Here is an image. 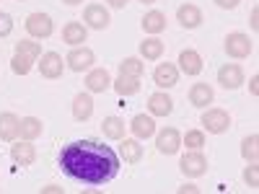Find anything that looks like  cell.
<instances>
[{"label":"cell","mask_w":259,"mask_h":194,"mask_svg":"<svg viewBox=\"0 0 259 194\" xmlns=\"http://www.w3.org/2000/svg\"><path fill=\"white\" fill-rule=\"evenodd\" d=\"M130 129H133V135L138 140H148V137L156 135V122L150 114H135L133 122H130Z\"/></svg>","instance_id":"cell-17"},{"label":"cell","mask_w":259,"mask_h":194,"mask_svg":"<svg viewBox=\"0 0 259 194\" xmlns=\"http://www.w3.org/2000/svg\"><path fill=\"white\" fill-rule=\"evenodd\" d=\"M249 24H251V29H254V31L259 29V8H251V16H249Z\"/></svg>","instance_id":"cell-36"},{"label":"cell","mask_w":259,"mask_h":194,"mask_svg":"<svg viewBox=\"0 0 259 194\" xmlns=\"http://www.w3.org/2000/svg\"><path fill=\"white\" fill-rule=\"evenodd\" d=\"M143 73H145V65H143V60H138V57H124V60L119 62V75L143 78Z\"/></svg>","instance_id":"cell-29"},{"label":"cell","mask_w":259,"mask_h":194,"mask_svg":"<svg viewBox=\"0 0 259 194\" xmlns=\"http://www.w3.org/2000/svg\"><path fill=\"white\" fill-rule=\"evenodd\" d=\"M140 55H143V60H148V62L161 60V57H163V41H161L158 36H148L145 41H140Z\"/></svg>","instance_id":"cell-26"},{"label":"cell","mask_w":259,"mask_h":194,"mask_svg":"<svg viewBox=\"0 0 259 194\" xmlns=\"http://www.w3.org/2000/svg\"><path fill=\"white\" fill-rule=\"evenodd\" d=\"M212 99H215V91L207 83H194L189 88V104L197 106V109H207V104H212Z\"/></svg>","instance_id":"cell-19"},{"label":"cell","mask_w":259,"mask_h":194,"mask_svg":"<svg viewBox=\"0 0 259 194\" xmlns=\"http://www.w3.org/2000/svg\"><path fill=\"white\" fill-rule=\"evenodd\" d=\"M41 194H62V186H55V184H50V186H45V189H41Z\"/></svg>","instance_id":"cell-39"},{"label":"cell","mask_w":259,"mask_h":194,"mask_svg":"<svg viewBox=\"0 0 259 194\" xmlns=\"http://www.w3.org/2000/svg\"><path fill=\"white\" fill-rule=\"evenodd\" d=\"M11 31H13V18H11V13H0V39L11 36Z\"/></svg>","instance_id":"cell-34"},{"label":"cell","mask_w":259,"mask_h":194,"mask_svg":"<svg viewBox=\"0 0 259 194\" xmlns=\"http://www.w3.org/2000/svg\"><path fill=\"white\" fill-rule=\"evenodd\" d=\"M62 3H65V6H80L83 0H62Z\"/></svg>","instance_id":"cell-41"},{"label":"cell","mask_w":259,"mask_h":194,"mask_svg":"<svg viewBox=\"0 0 259 194\" xmlns=\"http://www.w3.org/2000/svg\"><path fill=\"white\" fill-rule=\"evenodd\" d=\"M148 112L150 117H168L174 112V99H171L166 91H156L148 96Z\"/></svg>","instance_id":"cell-12"},{"label":"cell","mask_w":259,"mask_h":194,"mask_svg":"<svg viewBox=\"0 0 259 194\" xmlns=\"http://www.w3.org/2000/svg\"><path fill=\"white\" fill-rule=\"evenodd\" d=\"M153 83L158 85L161 91L174 88V85L179 83V68L174 62H158L156 70H153Z\"/></svg>","instance_id":"cell-10"},{"label":"cell","mask_w":259,"mask_h":194,"mask_svg":"<svg viewBox=\"0 0 259 194\" xmlns=\"http://www.w3.org/2000/svg\"><path fill=\"white\" fill-rule=\"evenodd\" d=\"M41 132H45V124H41V119L36 117H24L21 119V127H18V137L21 140H36Z\"/></svg>","instance_id":"cell-25"},{"label":"cell","mask_w":259,"mask_h":194,"mask_svg":"<svg viewBox=\"0 0 259 194\" xmlns=\"http://www.w3.org/2000/svg\"><path fill=\"white\" fill-rule=\"evenodd\" d=\"M85 36H89V29H85L83 24H78V21H68V24L62 26V41L68 47H80Z\"/></svg>","instance_id":"cell-18"},{"label":"cell","mask_w":259,"mask_h":194,"mask_svg":"<svg viewBox=\"0 0 259 194\" xmlns=\"http://www.w3.org/2000/svg\"><path fill=\"white\" fill-rule=\"evenodd\" d=\"M223 47H226V55H228V57H233V60H246V57L251 55V50H254L251 39H249L246 34H241V31L228 34Z\"/></svg>","instance_id":"cell-5"},{"label":"cell","mask_w":259,"mask_h":194,"mask_svg":"<svg viewBox=\"0 0 259 194\" xmlns=\"http://www.w3.org/2000/svg\"><path fill=\"white\" fill-rule=\"evenodd\" d=\"M177 21L184 26V29H200L202 26V11L194 6V3H184V6H179V11H177Z\"/></svg>","instance_id":"cell-15"},{"label":"cell","mask_w":259,"mask_h":194,"mask_svg":"<svg viewBox=\"0 0 259 194\" xmlns=\"http://www.w3.org/2000/svg\"><path fill=\"white\" fill-rule=\"evenodd\" d=\"M11 161L16 166H31L36 161V148L31 145V140H21L11 145Z\"/></svg>","instance_id":"cell-16"},{"label":"cell","mask_w":259,"mask_h":194,"mask_svg":"<svg viewBox=\"0 0 259 194\" xmlns=\"http://www.w3.org/2000/svg\"><path fill=\"white\" fill-rule=\"evenodd\" d=\"M91 114H94L91 93H75V99H73V117L78 122H85V119H91Z\"/></svg>","instance_id":"cell-22"},{"label":"cell","mask_w":259,"mask_h":194,"mask_svg":"<svg viewBox=\"0 0 259 194\" xmlns=\"http://www.w3.org/2000/svg\"><path fill=\"white\" fill-rule=\"evenodd\" d=\"M140 3H143V6H153V3H156V0H140Z\"/></svg>","instance_id":"cell-42"},{"label":"cell","mask_w":259,"mask_h":194,"mask_svg":"<svg viewBox=\"0 0 259 194\" xmlns=\"http://www.w3.org/2000/svg\"><path fill=\"white\" fill-rule=\"evenodd\" d=\"M218 83L223 85L226 91L241 88V85H244V68H241V65H236V62L223 65V68L218 70Z\"/></svg>","instance_id":"cell-11"},{"label":"cell","mask_w":259,"mask_h":194,"mask_svg":"<svg viewBox=\"0 0 259 194\" xmlns=\"http://www.w3.org/2000/svg\"><path fill=\"white\" fill-rule=\"evenodd\" d=\"M24 26H26L31 39H50L52 31H55V24H52V18L47 13H31Z\"/></svg>","instance_id":"cell-7"},{"label":"cell","mask_w":259,"mask_h":194,"mask_svg":"<svg viewBox=\"0 0 259 194\" xmlns=\"http://www.w3.org/2000/svg\"><path fill=\"white\" fill-rule=\"evenodd\" d=\"M200 122H202V127L207 129L210 135H223V132H228V127H231V114L226 109H205Z\"/></svg>","instance_id":"cell-4"},{"label":"cell","mask_w":259,"mask_h":194,"mask_svg":"<svg viewBox=\"0 0 259 194\" xmlns=\"http://www.w3.org/2000/svg\"><path fill=\"white\" fill-rule=\"evenodd\" d=\"M179 73H184V75H200L202 73V57H200V52H194V50H182L179 52Z\"/></svg>","instance_id":"cell-14"},{"label":"cell","mask_w":259,"mask_h":194,"mask_svg":"<svg viewBox=\"0 0 259 194\" xmlns=\"http://www.w3.org/2000/svg\"><path fill=\"white\" fill-rule=\"evenodd\" d=\"M112 88L124 99V96H135L140 91V78H133V75H119L117 80H112Z\"/></svg>","instance_id":"cell-27"},{"label":"cell","mask_w":259,"mask_h":194,"mask_svg":"<svg viewBox=\"0 0 259 194\" xmlns=\"http://www.w3.org/2000/svg\"><path fill=\"white\" fill-rule=\"evenodd\" d=\"M60 168L62 174L80 184H109L119 174V156L109 145L96 140H75L60 150Z\"/></svg>","instance_id":"cell-1"},{"label":"cell","mask_w":259,"mask_h":194,"mask_svg":"<svg viewBox=\"0 0 259 194\" xmlns=\"http://www.w3.org/2000/svg\"><path fill=\"white\" fill-rule=\"evenodd\" d=\"M179 168H182V174H184V176H189V179L205 176V174H207V158H205L202 150H189V153H184V156H182Z\"/></svg>","instance_id":"cell-3"},{"label":"cell","mask_w":259,"mask_h":194,"mask_svg":"<svg viewBox=\"0 0 259 194\" xmlns=\"http://www.w3.org/2000/svg\"><path fill=\"white\" fill-rule=\"evenodd\" d=\"M101 132H104L106 140H122L124 132H127V124H124L122 117H106L101 122Z\"/></svg>","instance_id":"cell-24"},{"label":"cell","mask_w":259,"mask_h":194,"mask_svg":"<svg viewBox=\"0 0 259 194\" xmlns=\"http://www.w3.org/2000/svg\"><path fill=\"white\" fill-rule=\"evenodd\" d=\"M187 191H189V194H197L200 189L194 186V184H184V186H179V194H187Z\"/></svg>","instance_id":"cell-38"},{"label":"cell","mask_w":259,"mask_h":194,"mask_svg":"<svg viewBox=\"0 0 259 194\" xmlns=\"http://www.w3.org/2000/svg\"><path fill=\"white\" fill-rule=\"evenodd\" d=\"M109 24H112L109 11H106L101 3H91V6H85V11H83V26H85V29L104 31Z\"/></svg>","instance_id":"cell-6"},{"label":"cell","mask_w":259,"mask_h":194,"mask_svg":"<svg viewBox=\"0 0 259 194\" xmlns=\"http://www.w3.org/2000/svg\"><path fill=\"white\" fill-rule=\"evenodd\" d=\"M241 158L246 163H256L259 161V135H249L241 140Z\"/></svg>","instance_id":"cell-28"},{"label":"cell","mask_w":259,"mask_h":194,"mask_svg":"<svg viewBox=\"0 0 259 194\" xmlns=\"http://www.w3.org/2000/svg\"><path fill=\"white\" fill-rule=\"evenodd\" d=\"M241 0H215V6L223 8V11H233V8H239Z\"/></svg>","instance_id":"cell-35"},{"label":"cell","mask_w":259,"mask_h":194,"mask_svg":"<svg viewBox=\"0 0 259 194\" xmlns=\"http://www.w3.org/2000/svg\"><path fill=\"white\" fill-rule=\"evenodd\" d=\"M143 29H145V34H150V36H158L161 31H166V13H161V11H148V13L143 16Z\"/></svg>","instance_id":"cell-23"},{"label":"cell","mask_w":259,"mask_h":194,"mask_svg":"<svg viewBox=\"0 0 259 194\" xmlns=\"http://www.w3.org/2000/svg\"><path fill=\"white\" fill-rule=\"evenodd\" d=\"M182 145H187V150H202L205 148V132L202 129H187V135L182 137Z\"/></svg>","instance_id":"cell-31"},{"label":"cell","mask_w":259,"mask_h":194,"mask_svg":"<svg viewBox=\"0 0 259 194\" xmlns=\"http://www.w3.org/2000/svg\"><path fill=\"white\" fill-rule=\"evenodd\" d=\"M96 62V55L91 47H70L68 57H65V68H70L73 73H83V70H91Z\"/></svg>","instance_id":"cell-2"},{"label":"cell","mask_w":259,"mask_h":194,"mask_svg":"<svg viewBox=\"0 0 259 194\" xmlns=\"http://www.w3.org/2000/svg\"><path fill=\"white\" fill-rule=\"evenodd\" d=\"M34 62H36V60H31V57H26V55H13L11 70H13L16 75H29L31 68H34Z\"/></svg>","instance_id":"cell-32"},{"label":"cell","mask_w":259,"mask_h":194,"mask_svg":"<svg viewBox=\"0 0 259 194\" xmlns=\"http://www.w3.org/2000/svg\"><path fill=\"white\" fill-rule=\"evenodd\" d=\"M156 148H158V153H163V156H177L179 148H182V135H179V129H177V127L161 129V132L156 135Z\"/></svg>","instance_id":"cell-9"},{"label":"cell","mask_w":259,"mask_h":194,"mask_svg":"<svg viewBox=\"0 0 259 194\" xmlns=\"http://www.w3.org/2000/svg\"><path fill=\"white\" fill-rule=\"evenodd\" d=\"M249 91H251V96H259V75H251V80H249Z\"/></svg>","instance_id":"cell-37"},{"label":"cell","mask_w":259,"mask_h":194,"mask_svg":"<svg viewBox=\"0 0 259 194\" xmlns=\"http://www.w3.org/2000/svg\"><path fill=\"white\" fill-rule=\"evenodd\" d=\"M130 3V0H106V6H112V8H124Z\"/></svg>","instance_id":"cell-40"},{"label":"cell","mask_w":259,"mask_h":194,"mask_svg":"<svg viewBox=\"0 0 259 194\" xmlns=\"http://www.w3.org/2000/svg\"><path fill=\"white\" fill-rule=\"evenodd\" d=\"M39 60H41V62H39L41 78H47V80L62 78V73H65V60H62V55H57V52H41Z\"/></svg>","instance_id":"cell-8"},{"label":"cell","mask_w":259,"mask_h":194,"mask_svg":"<svg viewBox=\"0 0 259 194\" xmlns=\"http://www.w3.org/2000/svg\"><path fill=\"white\" fill-rule=\"evenodd\" d=\"M21 3H24V0H21Z\"/></svg>","instance_id":"cell-43"},{"label":"cell","mask_w":259,"mask_h":194,"mask_svg":"<svg viewBox=\"0 0 259 194\" xmlns=\"http://www.w3.org/2000/svg\"><path fill=\"white\" fill-rule=\"evenodd\" d=\"M244 181L249 189H259V166L256 163H249L244 168Z\"/></svg>","instance_id":"cell-33"},{"label":"cell","mask_w":259,"mask_h":194,"mask_svg":"<svg viewBox=\"0 0 259 194\" xmlns=\"http://www.w3.org/2000/svg\"><path fill=\"white\" fill-rule=\"evenodd\" d=\"M18 127H21V119L13 112H3L0 114V140L13 142L18 137Z\"/></svg>","instance_id":"cell-21"},{"label":"cell","mask_w":259,"mask_h":194,"mask_svg":"<svg viewBox=\"0 0 259 194\" xmlns=\"http://www.w3.org/2000/svg\"><path fill=\"white\" fill-rule=\"evenodd\" d=\"M119 156L124 158V163L135 166L143 161V145L138 137H122V145H119Z\"/></svg>","instance_id":"cell-20"},{"label":"cell","mask_w":259,"mask_h":194,"mask_svg":"<svg viewBox=\"0 0 259 194\" xmlns=\"http://www.w3.org/2000/svg\"><path fill=\"white\" fill-rule=\"evenodd\" d=\"M85 88L89 93H104L112 88V75L106 73V68H91L85 75Z\"/></svg>","instance_id":"cell-13"},{"label":"cell","mask_w":259,"mask_h":194,"mask_svg":"<svg viewBox=\"0 0 259 194\" xmlns=\"http://www.w3.org/2000/svg\"><path fill=\"white\" fill-rule=\"evenodd\" d=\"M16 55H26L31 60H39L41 57V44L34 41V39H21V41H16Z\"/></svg>","instance_id":"cell-30"}]
</instances>
